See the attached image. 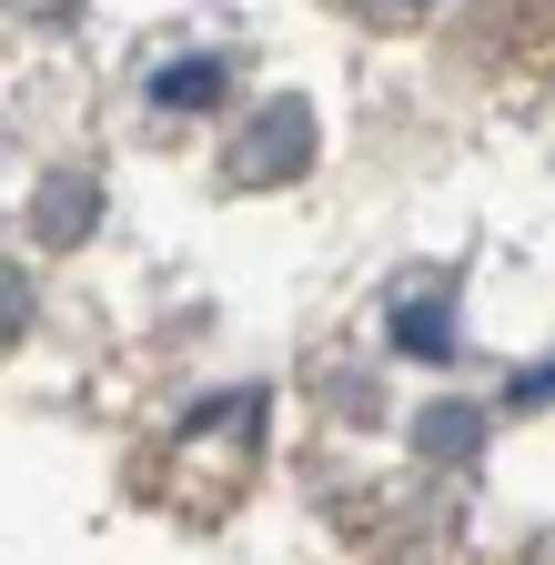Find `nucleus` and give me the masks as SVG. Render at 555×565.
I'll list each match as a JSON object with an SVG mask.
<instances>
[{
    "mask_svg": "<svg viewBox=\"0 0 555 565\" xmlns=\"http://www.w3.org/2000/svg\"><path fill=\"white\" fill-rule=\"evenodd\" d=\"M51 11H61V0H51Z\"/></svg>",
    "mask_w": 555,
    "mask_h": 565,
    "instance_id": "obj_8",
    "label": "nucleus"
},
{
    "mask_svg": "<svg viewBox=\"0 0 555 565\" xmlns=\"http://www.w3.org/2000/svg\"><path fill=\"white\" fill-rule=\"evenodd\" d=\"M474 435H484V424H474L465 404H435V414H425V455H445V465H465Z\"/></svg>",
    "mask_w": 555,
    "mask_h": 565,
    "instance_id": "obj_5",
    "label": "nucleus"
},
{
    "mask_svg": "<svg viewBox=\"0 0 555 565\" xmlns=\"http://www.w3.org/2000/svg\"><path fill=\"white\" fill-rule=\"evenodd\" d=\"M303 162H313V111H303V102H273L233 152H223V182H233V192H263V182H293Z\"/></svg>",
    "mask_w": 555,
    "mask_h": 565,
    "instance_id": "obj_1",
    "label": "nucleus"
},
{
    "mask_svg": "<svg viewBox=\"0 0 555 565\" xmlns=\"http://www.w3.org/2000/svg\"><path fill=\"white\" fill-rule=\"evenodd\" d=\"M31 323V282H21V263H0V343H11Z\"/></svg>",
    "mask_w": 555,
    "mask_h": 565,
    "instance_id": "obj_6",
    "label": "nucleus"
},
{
    "mask_svg": "<svg viewBox=\"0 0 555 565\" xmlns=\"http://www.w3.org/2000/svg\"><path fill=\"white\" fill-rule=\"evenodd\" d=\"M394 343L414 353V364H455V303L435 294V282H404L394 294Z\"/></svg>",
    "mask_w": 555,
    "mask_h": 565,
    "instance_id": "obj_2",
    "label": "nucleus"
},
{
    "mask_svg": "<svg viewBox=\"0 0 555 565\" xmlns=\"http://www.w3.org/2000/svg\"><path fill=\"white\" fill-rule=\"evenodd\" d=\"M92 212H102L92 172H51L41 202H31V223H41V243H82V233H92Z\"/></svg>",
    "mask_w": 555,
    "mask_h": 565,
    "instance_id": "obj_3",
    "label": "nucleus"
},
{
    "mask_svg": "<svg viewBox=\"0 0 555 565\" xmlns=\"http://www.w3.org/2000/svg\"><path fill=\"white\" fill-rule=\"evenodd\" d=\"M223 82H233V61H162L142 92H152V111H213Z\"/></svg>",
    "mask_w": 555,
    "mask_h": 565,
    "instance_id": "obj_4",
    "label": "nucleus"
},
{
    "mask_svg": "<svg viewBox=\"0 0 555 565\" xmlns=\"http://www.w3.org/2000/svg\"><path fill=\"white\" fill-rule=\"evenodd\" d=\"M394 11H425V0H394Z\"/></svg>",
    "mask_w": 555,
    "mask_h": 565,
    "instance_id": "obj_7",
    "label": "nucleus"
}]
</instances>
